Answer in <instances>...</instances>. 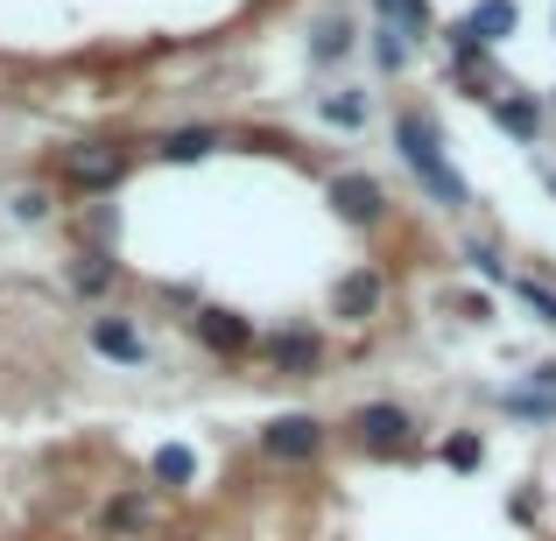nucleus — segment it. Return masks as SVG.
I'll list each match as a JSON object with an SVG mask.
<instances>
[{"mask_svg": "<svg viewBox=\"0 0 556 541\" xmlns=\"http://www.w3.org/2000/svg\"><path fill=\"white\" fill-rule=\"evenodd\" d=\"M394 149H402L408 177L422 183L430 204H444V211H465V204H472V190H465V177L451 169V155H444V127H437L430 106H402V113H394Z\"/></svg>", "mask_w": 556, "mask_h": 541, "instance_id": "obj_1", "label": "nucleus"}, {"mask_svg": "<svg viewBox=\"0 0 556 541\" xmlns=\"http://www.w3.org/2000/svg\"><path fill=\"white\" fill-rule=\"evenodd\" d=\"M121 183H127L121 141H71V149H56V190H71V197H113Z\"/></svg>", "mask_w": 556, "mask_h": 541, "instance_id": "obj_2", "label": "nucleus"}, {"mask_svg": "<svg viewBox=\"0 0 556 541\" xmlns=\"http://www.w3.org/2000/svg\"><path fill=\"white\" fill-rule=\"evenodd\" d=\"M345 436H353V450H367V458H416V415H408L402 401H359L353 415H345Z\"/></svg>", "mask_w": 556, "mask_h": 541, "instance_id": "obj_3", "label": "nucleus"}, {"mask_svg": "<svg viewBox=\"0 0 556 541\" xmlns=\"http://www.w3.org/2000/svg\"><path fill=\"white\" fill-rule=\"evenodd\" d=\"M331 443V422L325 415H303V408H289V415L261 422V458L282 464V472H296V464H317Z\"/></svg>", "mask_w": 556, "mask_h": 541, "instance_id": "obj_4", "label": "nucleus"}, {"mask_svg": "<svg viewBox=\"0 0 556 541\" xmlns=\"http://www.w3.org/2000/svg\"><path fill=\"white\" fill-rule=\"evenodd\" d=\"M190 331H198V345L212 359H247L254 352V317L226 310V302H198V310H190Z\"/></svg>", "mask_w": 556, "mask_h": 541, "instance_id": "obj_5", "label": "nucleus"}, {"mask_svg": "<svg viewBox=\"0 0 556 541\" xmlns=\"http://www.w3.org/2000/svg\"><path fill=\"white\" fill-rule=\"evenodd\" d=\"M268 365H275L282 379H317V373L331 365L325 331H317V324H282V331L268 338Z\"/></svg>", "mask_w": 556, "mask_h": 541, "instance_id": "obj_6", "label": "nucleus"}, {"mask_svg": "<svg viewBox=\"0 0 556 541\" xmlns=\"http://www.w3.org/2000/svg\"><path fill=\"white\" fill-rule=\"evenodd\" d=\"M325 197H331V211H339L345 226H359V232H374L380 218H388V190H380L367 169H339V177L325 183Z\"/></svg>", "mask_w": 556, "mask_h": 541, "instance_id": "obj_7", "label": "nucleus"}, {"mask_svg": "<svg viewBox=\"0 0 556 541\" xmlns=\"http://www.w3.org/2000/svg\"><path fill=\"white\" fill-rule=\"evenodd\" d=\"M380 310H388V274L380 268H345L331 282V317L339 324H374Z\"/></svg>", "mask_w": 556, "mask_h": 541, "instance_id": "obj_8", "label": "nucleus"}, {"mask_svg": "<svg viewBox=\"0 0 556 541\" xmlns=\"http://www.w3.org/2000/svg\"><path fill=\"white\" fill-rule=\"evenodd\" d=\"M85 338H92V352L113 359V365H149V338H141V324H135V317H121V310H99Z\"/></svg>", "mask_w": 556, "mask_h": 541, "instance_id": "obj_9", "label": "nucleus"}, {"mask_svg": "<svg viewBox=\"0 0 556 541\" xmlns=\"http://www.w3.org/2000/svg\"><path fill=\"white\" fill-rule=\"evenodd\" d=\"M64 282H71V296L106 302L113 288H121V260H113V246H78V254H71V268H64Z\"/></svg>", "mask_w": 556, "mask_h": 541, "instance_id": "obj_10", "label": "nucleus"}, {"mask_svg": "<svg viewBox=\"0 0 556 541\" xmlns=\"http://www.w3.org/2000/svg\"><path fill=\"white\" fill-rule=\"evenodd\" d=\"M149 520H155V492L149 486H121L106 506H99V528L106 534H141Z\"/></svg>", "mask_w": 556, "mask_h": 541, "instance_id": "obj_11", "label": "nucleus"}, {"mask_svg": "<svg viewBox=\"0 0 556 541\" xmlns=\"http://www.w3.org/2000/svg\"><path fill=\"white\" fill-rule=\"evenodd\" d=\"M486 113H493V127H507V134L521 141V149H535V141H543V106H535L529 92H515V85H507Z\"/></svg>", "mask_w": 556, "mask_h": 541, "instance_id": "obj_12", "label": "nucleus"}, {"mask_svg": "<svg viewBox=\"0 0 556 541\" xmlns=\"http://www.w3.org/2000/svg\"><path fill=\"white\" fill-rule=\"evenodd\" d=\"M212 149H226V134H218V127H169V134L155 141V163L190 169V163H204Z\"/></svg>", "mask_w": 556, "mask_h": 541, "instance_id": "obj_13", "label": "nucleus"}, {"mask_svg": "<svg viewBox=\"0 0 556 541\" xmlns=\"http://www.w3.org/2000/svg\"><path fill=\"white\" fill-rule=\"evenodd\" d=\"M149 486L155 492H190V486H198V450H190V443H163L149 458Z\"/></svg>", "mask_w": 556, "mask_h": 541, "instance_id": "obj_14", "label": "nucleus"}, {"mask_svg": "<svg viewBox=\"0 0 556 541\" xmlns=\"http://www.w3.org/2000/svg\"><path fill=\"white\" fill-rule=\"evenodd\" d=\"M465 28H472V36L486 42V50H501V42H507V36L521 28V8H515V0H472V14H465Z\"/></svg>", "mask_w": 556, "mask_h": 541, "instance_id": "obj_15", "label": "nucleus"}, {"mask_svg": "<svg viewBox=\"0 0 556 541\" xmlns=\"http://www.w3.org/2000/svg\"><path fill=\"white\" fill-rule=\"evenodd\" d=\"M345 56H353V22H345V14H317L311 22V64L331 70V64H345Z\"/></svg>", "mask_w": 556, "mask_h": 541, "instance_id": "obj_16", "label": "nucleus"}, {"mask_svg": "<svg viewBox=\"0 0 556 541\" xmlns=\"http://www.w3.org/2000/svg\"><path fill=\"white\" fill-rule=\"evenodd\" d=\"M374 14H380V22H394V28H402L408 42H422V36H430V28H437L430 0H374Z\"/></svg>", "mask_w": 556, "mask_h": 541, "instance_id": "obj_17", "label": "nucleus"}, {"mask_svg": "<svg viewBox=\"0 0 556 541\" xmlns=\"http://www.w3.org/2000/svg\"><path fill=\"white\" fill-rule=\"evenodd\" d=\"M317 113H325L331 127H345V134H359V127H367V92H353V85H339V92H317Z\"/></svg>", "mask_w": 556, "mask_h": 541, "instance_id": "obj_18", "label": "nucleus"}, {"mask_svg": "<svg viewBox=\"0 0 556 541\" xmlns=\"http://www.w3.org/2000/svg\"><path fill=\"white\" fill-rule=\"evenodd\" d=\"M501 415H515V422H556V394H543V387H507L501 394Z\"/></svg>", "mask_w": 556, "mask_h": 541, "instance_id": "obj_19", "label": "nucleus"}, {"mask_svg": "<svg viewBox=\"0 0 556 541\" xmlns=\"http://www.w3.org/2000/svg\"><path fill=\"white\" fill-rule=\"evenodd\" d=\"M408 50H416V42H408L394 22H380V28H374V64L388 70V78H402V70H408Z\"/></svg>", "mask_w": 556, "mask_h": 541, "instance_id": "obj_20", "label": "nucleus"}, {"mask_svg": "<svg viewBox=\"0 0 556 541\" xmlns=\"http://www.w3.org/2000/svg\"><path fill=\"white\" fill-rule=\"evenodd\" d=\"M437 458H444L451 472H479V464H486V443H479L472 429H451L444 443H437Z\"/></svg>", "mask_w": 556, "mask_h": 541, "instance_id": "obj_21", "label": "nucleus"}, {"mask_svg": "<svg viewBox=\"0 0 556 541\" xmlns=\"http://www.w3.org/2000/svg\"><path fill=\"white\" fill-rule=\"evenodd\" d=\"M507 296H521V302L535 310V324L556 331V288H549V282H529V274H515V282H507Z\"/></svg>", "mask_w": 556, "mask_h": 541, "instance_id": "obj_22", "label": "nucleus"}, {"mask_svg": "<svg viewBox=\"0 0 556 541\" xmlns=\"http://www.w3.org/2000/svg\"><path fill=\"white\" fill-rule=\"evenodd\" d=\"M50 211H56V190H22L14 197V218H28V226H42Z\"/></svg>", "mask_w": 556, "mask_h": 541, "instance_id": "obj_23", "label": "nucleus"}, {"mask_svg": "<svg viewBox=\"0 0 556 541\" xmlns=\"http://www.w3.org/2000/svg\"><path fill=\"white\" fill-rule=\"evenodd\" d=\"M521 379H529V387H543V394H556V359H543V365H529V373H521Z\"/></svg>", "mask_w": 556, "mask_h": 541, "instance_id": "obj_24", "label": "nucleus"}, {"mask_svg": "<svg viewBox=\"0 0 556 541\" xmlns=\"http://www.w3.org/2000/svg\"><path fill=\"white\" fill-rule=\"evenodd\" d=\"M549 106H556V99H549Z\"/></svg>", "mask_w": 556, "mask_h": 541, "instance_id": "obj_25", "label": "nucleus"}]
</instances>
